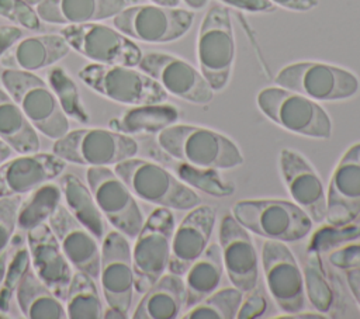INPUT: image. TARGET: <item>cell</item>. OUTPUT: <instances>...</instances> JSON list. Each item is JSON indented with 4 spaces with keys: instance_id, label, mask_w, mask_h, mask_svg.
<instances>
[{
    "instance_id": "cell-47",
    "label": "cell",
    "mask_w": 360,
    "mask_h": 319,
    "mask_svg": "<svg viewBox=\"0 0 360 319\" xmlns=\"http://www.w3.org/2000/svg\"><path fill=\"white\" fill-rule=\"evenodd\" d=\"M346 282L356 299V302L360 306V268H352L346 270Z\"/></svg>"
},
{
    "instance_id": "cell-7",
    "label": "cell",
    "mask_w": 360,
    "mask_h": 319,
    "mask_svg": "<svg viewBox=\"0 0 360 319\" xmlns=\"http://www.w3.org/2000/svg\"><path fill=\"white\" fill-rule=\"evenodd\" d=\"M200 72L214 91L226 87L235 62V35L229 10L222 4H211L198 32Z\"/></svg>"
},
{
    "instance_id": "cell-32",
    "label": "cell",
    "mask_w": 360,
    "mask_h": 319,
    "mask_svg": "<svg viewBox=\"0 0 360 319\" xmlns=\"http://www.w3.org/2000/svg\"><path fill=\"white\" fill-rule=\"evenodd\" d=\"M66 315L70 319L103 318V302L94 278L83 271H75L65 297Z\"/></svg>"
},
{
    "instance_id": "cell-16",
    "label": "cell",
    "mask_w": 360,
    "mask_h": 319,
    "mask_svg": "<svg viewBox=\"0 0 360 319\" xmlns=\"http://www.w3.org/2000/svg\"><path fill=\"white\" fill-rule=\"evenodd\" d=\"M100 281L107 305L128 315L135 289L132 253L128 237L118 230L103 237Z\"/></svg>"
},
{
    "instance_id": "cell-48",
    "label": "cell",
    "mask_w": 360,
    "mask_h": 319,
    "mask_svg": "<svg viewBox=\"0 0 360 319\" xmlns=\"http://www.w3.org/2000/svg\"><path fill=\"white\" fill-rule=\"evenodd\" d=\"M278 319H308V318H314V319H321V318H330L328 313H322V312H292V313H283L276 316Z\"/></svg>"
},
{
    "instance_id": "cell-55",
    "label": "cell",
    "mask_w": 360,
    "mask_h": 319,
    "mask_svg": "<svg viewBox=\"0 0 360 319\" xmlns=\"http://www.w3.org/2000/svg\"><path fill=\"white\" fill-rule=\"evenodd\" d=\"M0 318H8V315H7V313H4V312H1V311H0Z\"/></svg>"
},
{
    "instance_id": "cell-27",
    "label": "cell",
    "mask_w": 360,
    "mask_h": 319,
    "mask_svg": "<svg viewBox=\"0 0 360 319\" xmlns=\"http://www.w3.org/2000/svg\"><path fill=\"white\" fill-rule=\"evenodd\" d=\"M224 261L219 243H210L204 253L186 271V302L188 309L218 289L224 275Z\"/></svg>"
},
{
    "instance_id": "cell-31",
    "label": "cell",
    "mask_w": 360,
    "mask_h": 319,
    "mask_svg": "<svg viewBox=\"0 0 360 319\" xmlns=\"http://www.w3.org/2000/svg\"><path fill=\"white\" fill-rule=\"evenodd\" d=\"M60 190L66 205L72 215L89 229L96 239L101 240L105 236L104 216L87 185L79 177L68 173L60 180Z\"/></svg>"
},
{
    "instance_id": "cell-35",
    "label": "cell",
    "mask_w": 360,
    "mask_h": 319,
    "mask_svg": "<svg viewBox=\"0 0 360 319\" xmlns=\"http://www.w3.org/2000/svg\"><path fill=\"white\" fill-rule=\"evenodd\" d=\"M305 294L312 306L322 313H328L335 304V294L328 281L319 253L308 252L304 260Z\"/></svg>"
},
{
    "instance_id": "cell-54",
    "label": "cell",
    "mask_w": 360,
    "mask_h": 319,
    "mask_svg": "<svg viewBox=\"0 0 360 319\" xmlns=\"http://www.w3.org/2000/svg\"><path fill=\"white\" fill-rule=\"evenodd\" d=\"M25 1H27V3H30L31 6H34V4H38L41 0H25Z\"/></svg>"
},
{
    "instance_id": "cell-30",
    "label": "cell",
    "mask_w": 360,
    "mask_h": 319,
    "mask_svg": "<svg viewBox=\"0 0 360 319\" xmlns=\"http://www.w3.org/2000/svg\"><path fill=\"white\" fill-rule=\"evenodd\" d=\"M177 118L179 111L172 104H141L125 111L118 119H111L110 128L127 135L159 134L173 125Z\"/></svg>"
},
{
    "instance_id": "cell-17",
    "label": "cell",
    "mask_w": 360,
    "mask_h": 319,
    "mask_svg": "<svg viewBox=\"0 0 360 319\" xmlns=\"http://www.w3.org/2000/svg\"><path fill=\"white\" fill-rule=\"evenodd\" d=\"M219 246L224 268L232 285L242 292L256 288L259 281V257L250 232L233 215H224L219 225Z\"/></svg>"
},
{
    "instance_id": "cell-39",
    "label": "cell",
    "mask_w": 360,
    "mask_h": 319,
    "mask_svg": "<svg viewBox=\"0 0 360 319\" xmlns=\"http://www.w3.org/2000/svg\"><path fill=\"white\" fill-rule=\"evenodd\" d=\"M183 167L184 170L179 169V171L184 176V178L193 185H197L198 188H201L202 191L214 195H229L233 193V187L225 183L224 180H221L219 177H217L214 170L198 169L184 163H183Z\"/></svg>"
},
{
    "instance_id": "cell-21",
    "label": "cell",
    "mask_w": 360,
    "mask_h": 319,
    "mask_svg": "<svg viewBox=\"0 0 360 319\" xmlns=\"http://www.w3.org/2000/svg\"><path fill=\"white\" fill-rule=\"evenodd\" d=\"M48 225L55 233L72 267L89 274L94 280L98 278L101 249L98 247L96 236L72 215L68 207L62 204L52 212Z\"/></svg>"
},
{
    "instance_id": "cell-37",
    "label": "cell",
    "mask_w": 360,
    "mask_h": 319,
    "mask_svg": "<svg viewBox=\"0 0 360 319\" xmlns=\"http://www.w3.org/2000/svg\"><path fill=\"white\" fill-rule=\"evenodd\" d=\"M356 237H360V219L357 218L343 225L322 226L311 236L307 252L323 253L340 243L353 240Z\"/></svg>"
},
{
    "instance_id": "cell-34",
    "label": "cell",
    "mask_w": 360,
    "mask_h": 319,
    "mask_svg": "<svg viewBox=\"0 0 360 319\" xmlns=\"http://www.w3.org/2000/svg\"><path fill=\"white\" fill-rule=\"evenodd\" d=\"M242 291L226 287L211 292L201 302L186 309L183 319H233L242 304Z\"/></svg>"
},
{
    "instance_id": "cell-3",
    "label": "cell",
    "mask_w": 360,
    "mask_h": 319,
    "mask_svg": "<svg viewBox=\"0 0 360 319\" xmlns=\"http://www.w3.org/2000/svg\"><path fill=\"white\" fill-rule=\"evenodd\" d=\"M232 215L250 233L284 243L307 237L314 225L298 204L287 200L238 201L232 207Z\"/></svg>"
},
{
    "instance_id": "cell-4",
    "label": "cell",
    "mask_w": 360,
    "mask_h": 319,
    "mask_svg": "<svg viewBox=\"0 0 360 319\" xmlns=\"http://www.w3.org/2000/svg\"><path fill=\"white\" fill-rule=\"evenodd\" d=\"M0 80L20 105L34 128L49 139H59L69 131L68 115L49 84L32 72L3 69Z\"/></svg>"
},
{
    "instance_id": "cell-50",
    "label": "cell",
    "mask_w": 360,
    "mask_h": 319,
    "mask_svg": "<svg viewBox=\"0 0 360 319\" xmlns=\"http://www.w3.org/2000/svg\"><path fill=\"white\" fill-rule=\"evenodd\" d=\"M13 153H14V150H13L6 142H3V141L0 139V166H1L6 160H8L10 157H13Z\"/></svg>"
},
{
    "instance_id": "cell-22",
    "label": "cell",
    "mask_w": 360,
    "mask_h": 319,
    "mask_svg": "<svg viewBox=\"0 0 360 319\" xmlns=\"http://www.w3.org/2000/svg\"><path fill=\"white\" fill-rule=\"evenodd\" d=\"M66 162L55 153H24L0 166V198L22 195L59 177Z\"/></svg>"
},
{
    "instance_id": "cell-23",
    "label": "cell",
    "mask_w": 360,
    "mask_h": 319,
    "mask_svg": "<svg viewBox=\"0 0 360 319\" xmlns=\"http://www.w3.org/2000/svg\"><path fill=\"white\" fill-rule=\"evenodd\" d=\"M217 211L211 205H197L173 232L172 252L167 270L179 275L186 274L188 267L204 253L215 226Z\"/></svg>"
},
{
    "instance_id": "cell-18",
    "label": "cell",
    "mask_w": 360,
    "mask_h": 319,
    "mask_svg": "<svg viewBox=\"0 0 360 319\" xmlns=\"http://www.w3.org/2000/svg\"><path fill=\"white\" fill-rule=\"evenodd\" d=\"M360 215V142L342 155L326 191V218L329 225H343Z\"/></svg>"
},
{
    "instance_id": "cell-6",
    "label": "cell",
    "mask_w": 360,
    "mask_h": 319,
    "mask_svg": "<svg viewBox=\"0 0 360 319\" xmlns=\"http://www.w3.org/2000/svg\"><path fill=\"white\" fill-rule=\"evenodd\" d=\"M52 153L66 163L80 166H115L134 157L138 153V143L129 135L111 128H79L55 139Z\"/></svg>"
},
{
    "instance_id": "cell-1",
    "label": "cell",
    "mask_w": 360,
    "mask_h": 319,
    "mask_svg": "<svg viewBox=\"0 0 360 319\" xmlns=\"http://www.w3.org/2000/svg\"><path fill=\"white\" fill-rule=\"evenodd\" d=\"M158 143L173 159L198 169L231 170L243 164L231 138L204 126L173 124L158 134Z\"/></svg>"
},
{
    "instance_id": "cell-36",
    "label": "cell",
    "mask_w": 360,
    "mask_h": 319,
    "mask_svg": "<svg viewBox=\"0 0 360 319\" xmlns=\"http://www.w3.org/2000/svg\"><path fill=\"white\" fill-rule=\"evenodd\" d=\"M48 84L68 117L79 122L90 121V115L80 100L76 83L62 67H53L48 72Z\"/></svg>"
},
{
    "instance_id": "cell-12",
    "label": "cell",
    "mask_w": 360,
    "mask_h": 319,
    "mask_svg": "<svg viewBox=\"0 0 360 319\" xmlns=\"http://www.w3.org/2000/svg\"><path fill=\"white\" fill-rule=\"evenodd\" d=\"M69 46L93 63L138 66L142 52L127 35L98 22L72 24L60 30Z\"/></svg>"
},
{
    "instance_id": "cell-19",
    "label": "cell",
    "mask_w": 360,
    "mask_h": 319,
    "mask_svg": "<svg viewBox=\"0 0 360 319\" xmlns=\"http://www.w3.org/2000/svg\"><path fill=\"white\" fill-rule=\"evenodd\" d=\"M283 181L292 197L312 219L321 223L326 218V191L312 164L297 150L284 148L278 157Z\"/></svg>"
},
{
    "instance_id": "cell-11",
    "label": "cell",
    "mask_w": 360,
    "mask_h": 319,
    "mask_svg": "<svg viewBox=\"0 0 360 319\" xmlns=\"http://www.w3.org/2000/svg\"><path fill=\"white\" fill-rule=\"evenodd\" d=\"M193 21V11L159 4L125 7L112 17L115 30L146 44L176 41L188 32Z\"/></svg>"
},
{
    "instance_id": "cell-53",
    "label": "cell",
    "mask_w": 360,
    "mask_h": 319,
    "mask_svg": "<svg viewBox=\"0 0 360 319\" xmlns=\"http://www.w3.org/2000/svg\"><path fill=\"white\" fill-rule=\"evenodd\" d=\"M153 4L159 6H166V7H177L180 0H150Z\"/></svg>"
},
{
    "instance_id": "cell-33",
    "label": "cell",
    "mask_w": 360,
    "mask_h": 319,
    "mask_svg": "<svg viewBox=\"0 0 360 319\" xmlns=\"http://www.w3.org/2000/svg\"><path fill=\"white\" fill-rule=\"evenodd\" d=\"M60 198L62 190L49 181L30 191V195L21 200L17 214V226L27 232L39 223L48 222L52 212L60 204Z\"/></svg>"
},
{
    "instance_id": "cell-42",
    "label": "cell",
    "mask_w": 360,
    "mask_h": 319,
    "mask_svg": "<svg viewBox=\"0 0 360 319\" xmlns=\"http://www.w3.org/2000/svg\"><path fill=\"white\" fill-rule=\"evenodd\" d=\"M328 261L340 270L360 268V243L347 245L338 250H333L328 256Z\"/></svg>"
},
{
    "instance_id": "cell-2",
    "label": "cell",
    "mask_w": 360,
    "mask_h": 319,
    "mask_svg": "<svg viewBox=\"0 0 360 319\" xmlns=\"http://www.w3.org/2000/svg\"><path fill=\"white\" fill-rule=\"evenodd\" d=\"M114 171L145 202L177 211H188L201 202L195 191L158 163L129 157L117 163Z\"/></svg>"
},
{
    "instance_id": "cell-10",
    "label": "cell",
    "mask_w": 360,
    "mask_h": 319,
    "mask_svg": "<svg viewBox=\"0 0 360 319\" xmlns=\"http://www.w3.org/2000/svg\"><path fill=\"white\" fill-rule=\"evenodd\" d=\"M173 232L174 215L169 208H156L143 222L131 250L138 292H145L167 270Z\"/></svg>"
},
{
    "instance_id": "cell-13",
    "label": "cell",
    "mask_w": 360,
    "mask_h": 319,
    "mask_svg": "<svg viewBox=\"0 0 360 319\" xmlns=\"http://www.w3.org/2000/svg\"><path fill=\"white\" fill-rule=\"evenodd\" d=\"M86 178L103 216L115 230L135 239L145 221L128 185L107 166L89 167Z\"/></svg>"
},
{
    "instance_id": "cell-49",
    "label": "cell",
    "mask_w": 360,
    "mask_h": 319,
    "mask_svg": "<svg viewBox=\"0 0 360 319\" xmlns=\"http://www.w3.org/2000/svg\"><path fill=\"white\" fill-rule=\"evenodd\" d=\"M8 254H10V252H8L7 249L0 254V285H1L3 278H4V275H6V271H7L8 259L11 257V256H8Z\"/></svg>"
},
{
    "instance_id": "cell-45",
    "label": "cell",
    "mask_w": 360,
    "mask_h": 319,
    "mask_svg": "<svg viewBox=\"0 0 360 319\" xmlns=\"http://www.w3.org/2000/svg\"><path fill=\"white\" fill-rule=\"evenodd\" d=\"M22 38V30L15 25H0V56Z\"/></svg>"
},
{
    "instance_id": "cell-41",
    "label": "cell",
    "mask_w": 360,
    "mask_h": 319,
    "mask_svg": "<svg viewBox=\"0 0 360 319\" xmlns=\"http://www.w3.org/2000/svg\"><path fill=\"white\" fill-rule=\"evenodd\" d=\"M21 200V195L0 198V254L8 247L17 228V214Z\"/></svg>"
},
{
    "instance_id": "cell-38",
    "label": "cell",
    "mask_w": 360,
    "mask_h": 319,
    "mask_svg": "<svg viewBox=\"0 0 360 319\" xmlns=\"http://www.w3.org/2000/svg\"><path fill=\"white\" fill-rule=\"evenodd\" d=\"M30 252L28 247L21 246L18 250H15L10 259V263L7 266L6 275L3 278V282L0 285V311L7 313L10 312V304L13 299V295H15V289L25 274V271L30 268Z\"/></svg>"
},
{
    "instance_id": "cell-24",
    "label": "cell",
    "mask_w": 360,
    "mask_h": 319,
    "mask_svg": "<svg viewBox=\"0 0 360 319\" xmlns=\"http://www.w3.org/2000/svg\"><path fill=\"white\" fill-rule=\"evenodd\" d=\"M70 51L69 44L60 34H45L18 39L1 56L4 69L35 72L63 59Z\"/></svg>"
},
{
    "instance_id": "cell-40",
    "label": "cell",
    "mask_w": 360,
    "mask_h": 319,
    "mask_svg": "<svg viewBox=\"0 0 360 319\" xmlns=\"http://www.w3.org/2000/svg\"><path fill=\"white\" fill-rule=\"evenodd\" d=\"M0 17H4L24 28L39 30L41 18L37 10L25 0H0Z\"/></svg>"
},
{
    "instance_id": "cell-26",
    "label": "cell",
    "mask_w": 360,
    "mask_h": 319,
    "mask_svg": "<svg viewBox=\"0 0 360 319\" xmlns=\"http://www.w3.org/2000/svg\"><path fill=\"white\" fill-rule=\"evenodd\" d=\"M186 284L174 273L162 274L136 305L134 319H176L184 309Z\"/></svg>"
},
{
    "instance_id": "cell-51",
    "label": "cell",
    "mask_w": 360,
    "mask_h": 319,
    "mask_svg": "<svg viewBox=\"0 0 360 319\" xmlns=\"http://www.w3.org/2000/svg\"><path fill=\"white\" fill-rule=\"evenodd\" d=\"M128 315L115 309V308H111L107 305V309H104L103 312V318H120V319H125Z\"/></svg>"
},
{
    "instance_id": "cell-9",
    "label": "cell",
    "mask_w": 360,
    "mask_h": 319,
    "mask_svg": "<svg viewBox=\"0 0 360 319\" xmlns=\"http://www.w3.org/2000/svg\"><path fill=\"white\" fill-rule=\"evenodd\" d=\"M276 84L301 93L315 101H340L356 96L360 82L354 73L325 62H295L284 66Z\"/></svg>"
},
{
    "instance_id": "cell-14",
    "label": "cell",
    "mask_w": 360,
    "mask_h": 319,
    "mask_svg": "<svg viewBox=\"0 0 360 319\" xmlns=\"http://www.w3.org/2000/svg\"><path fill=\"white\" fill-rule=\"evenodd\" d=\"M262 266L267 289L278 308L285 313L302 311L304 274L290 247L284 242L266 240L262 246Z\"/></svg>"
},
{
    "instance_id": "cell-25",
    "label": "cell",
    "mask_w": 360,
    "mask_h": 319,
    "mask_svg": "<svg viewBox=\"0 0 360 319\" xmlns=\"http://www.w3.org/2000/svg\"><path fill=\"white\" fill-rule=\"evenodd\" d=\"M125 4V0H41L35 10L41 21L72 25L112 18Z\"/></svg>"
},
{
    "instance_id": "cell-44",
    "label": "cell",
    "mask_w": 360,
    "mask_h": 319,
    "mask_svg": "<svg viewBox=\"0 0 360 319\" xmlns=\"http://www.w3.org/2000/svg\"><path fill=\"white\" fill-rule=\"evenodd\" d=\"M221 1L249 13H271L276 10V4L270 0H221Z\"/></svg>"
},
{
    "instance_id": "cell-15",
    "label": "cell",
    "mask_w": 360,
    "mask_h": 319,
    "mask_svg": "<svg viewBox=\"0 0 360 319\" xmlns=\"http://www.w3.org/2000/svg\"><path fill=\"white\" fill-rule=\"evenodd\" d=\"M138 67L155 79L166 93L184 101L205 105L214 98V90L202 73L177 56L163 52L142 53Z\"/></svg>"
},
{
    "instance_id": "cell-20",
    "label": "cell",
    "mask_w": 360,
    "mask_h": 319,
    "mask_svg": "<svg viewBox=\"0 0 360 319\" xmlns=\"http://www.w3.org/2000/svg\"><path fill=\"white\" fill-rule=\"evenodd\" d=\"M27 247L34 273L59 298L65 299L73 271L48 222L27 230Z\"/></svg>"
},
{
    "instance_id": "cell-29",
    "label": "cell",
    "mask_w": 360,
    "mask_h": 319,
    "mask_svg": "<svg viewBox=\"0 0 360 319\" xmlns=\"http://www.w3.org/2000/svg\"><path fill=\"white\" fill-rule=\"evenodd\" d=\"M0 139L18 155L38 152L41 146L38 131L3 89H0Z\"/></svg>"
},
{
    "instance_id": "cell-8",
    "label": "cell",
    "mask_w": 360,
    "mask_h": 319,
    "mask_svg": "<svg viewBox=\"0 0 360 319\" xmlns=\"http://www.w3.org/2000/svg\"><path fill=\"white\" fill-rule=\"evenodd\" d=\"M79 77L96 93L127 105L165 103L167 98L155 79L132 66L89 63L79 70Z\"/></svg>"
},
{
    "instance_id": "cell-52",
    "label": "cell",
    "mask_w": 360,
    "mask_h": 319,
    "mask_svg": "<svg viewBox=\"0 0 360 319\" xmlns=\"http://www.w3.org/2000/svg\"><path fill=\"white\" fill-rule=\"evenodd\" d=\"M184 3L190 7V8H194V10H200V8H204L208 3V0H184Z\"/></svg>"
},
{
    "instance_id": "cell-5",
    "label": "cell",
    "mask_w": 360,
    "mask_h": 319,
    "mask_svg": "<svg viewBox=\"0 0 360 319\" xmlns=\"http://www.w3.org/2000/svg\"><path fill=\"white\" fill-rule=\"evenodd\" d=\"M256 101L269 119L288 132L314 139L332 136V121L325 108L301 93L273 86L260 90Z\"/></svg>"
},
{
    "instance_id": "cell-43",
    "label": "cell",
    "mask_w": 360,
    "mask_h": 319,
    "mask_svg": "<svg viewBox=\"0 0 360 319\" xmlns=\"http://www.w3.org/2000/svg\"><path fill=\"white\" fill-rule=\"evenodd\" d=\"M250 294L242 299V304L238 309L236 318L239 319H250V318H259L264 313L267 308V301L260 289L253 288L249 291Z\"/></svg>"
},
{
    "instance_id": "cell-46",
    "label": "cell",
    "mask_w": 360,
    "mask_h": 319,
    "mask_svg": "<svg viewBox=\"0 0 360 319\" xmlns=\"http://www.w3.org/2000/svg\"><path fill=\"white\" fill-rule=\"evenodd\" d=\"M276 6H281L292 11H309L318 6V0H270Z\"/></svg>"
},
{
    "instance_id": "cell-28",
    "label": "cell",
    "mask_w": 360,
    "mask_h": 319,
    "mask_svg": "<svg viewBox=\"0 0 360 319\" xmlns=\"http://www.w3.org/2000/svg\"><path fill=\"white\" fill-rule=\"evenodd\" d=\"M15 301L20 311L28 319H65V305L31 270L22 275L17 289Z\"/></svg>"
}]
</instances>
